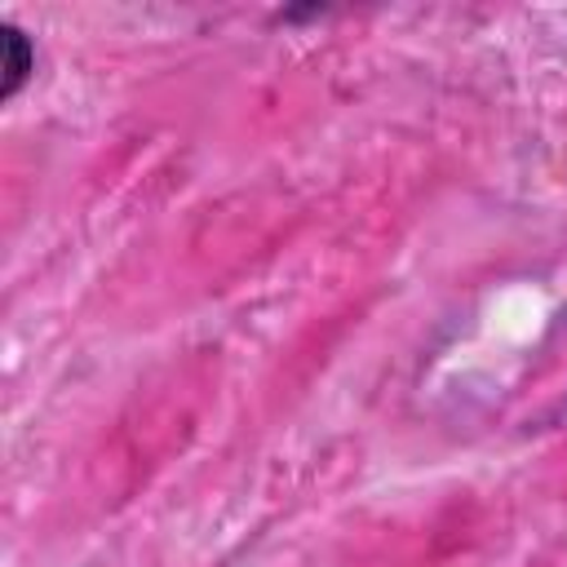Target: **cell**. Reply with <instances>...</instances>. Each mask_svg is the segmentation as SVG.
<instances>
[{
	"label": "cell",
	"mask_w": 567,
	"mask_h": 567,
	"mask_svg": "<svg viewBox=\"0 0 567 567\" xmlns=\"http://www.w3.org/2000/svg\"><path fill=\"white\" fill-rule=\"evenodd\" d=\"M0 35H4V66H0V102H13V97L22 93V84L31 80V71H35V49H31L27 31H18L13 22H4V27H0Z\"/></svg>",
	"instance_id": "obj_1"
}]
</instances>
